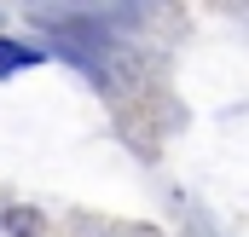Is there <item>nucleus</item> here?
Listing matches in <instances>:
<instances>
[{
  "instance_id": "f257e3e1",
  "label": "nucleus",
  "mask_w": 249,
  "mask_h": 237,
  "mask_svg": "<svg viewBox=\"0 0 249 237\" xmlns=\"http://www.w3.org/2000/svg\"><path fill=\"white\" fill-rule=\"evenodd\" d=\"M18 64H41V47H23V41H0V75L18 69Z\"/></svg>"
},
{
  "instance_id": "f03ea898",
  "label": "nucleus",
  "mask_w": 249,
  "mask_h": 237,
  "mask_svg": "<svg viewBox=\"0 0 249 237\" xmlns=\"http://www.w3.org/2000/svg\"><path fill=\"white\" fill-rule=\"evenodd\" d=\"M35 226H41V220H35L29 208H12V214H6V232L12 237H35Z\"/></svg>"
}]
</instances>
